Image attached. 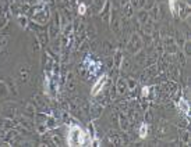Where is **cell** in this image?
Returning <instances> with one entry per match:
<instances>
[{
    "mask_svg": "<svg viewBox=\"0 0 191 147\" xmlns=\"http://www.w3.org/2000/svg\"><path fill=\"white\" fill-rule=\"evenodd\" d=\"M67 142H68V146H89L91 144V139L88 138V135H85L75 125L71 126L70 133L67 136Z\"/></svg>",
    "mask_w": 191,
    "mask_h": 147,
    "instance_id": "6da1fadb",
    "label": "cell"
},
{
    "mask_svg": "<svg viewBox=\"0 0 191 147\" xmlns=\"http://www.w3.org/2000/svg\"><path fill=\"white\" fill-rule=\"evenodd\" d=\"M105 83H106V75H103V77L101 78V79H99V81L96 82L95 85H94V87H92V92H91V93H92V96H96L98 93L101 92Z\"/></svg>",
    "mask_w": 191,
    "mask_h": 147,
    "instance_id": "7a4b0ae2",
    "label": "cell"
},
{
    "mask_svg": "<svg viewBox=\"0 0 191 147\" xmlns=\"http://www.w3.org/2000/svg\"><path fill=\"white\" fill-rule=\"evenodd\" d=\"M177 107L180 110H183L184 114H188L190 112V107H188V104H187V101L184 100V99H181V100L179 101V104H177Z\"/></svg>",
    "mask_w": 191,
    "mask_h": 147,
    "instance_id": "3957f363",
    "label": "cell"
},
{
    "mask_svg": "<svg viewBox=\"0 0 191 147\" xmlns=\"http://www.w3.org/2000/svg\"><path fill=\"white\" fill-rule=\"evenodd\" d=\"M147 135H148V126L145 124H142L140 126V138H141V139H145Z\"/></svg>",
    "mask_w": 191,
    "mask_h": 147,
    "instance_id": "277c9868",
    "label": "cell"
},
{
    "mask_svg": "<svg viewBox=\"0 0 191 147\" xmlns=\"http://www.w3.org/2000/svg\"><path fill=\"white\" fill-rule=\"evenodd\" d=\"M176 1L177 0H169V6H170V10L173 14H176Z\"/></svg>",
    "mask_w": 191,
    "mask_h": 147,
    "instance_id": "5b68a950",
    "label": "cell"
},
{
    "mask_svg": "<svg viewBox=\"0 0 191 147\" xmlns=\"http://www.w3.org/2000/svg\"><path fill=\"white\" fill-rule=\"evenodd\" d=\"M85 10H87V6H85L84 3H81L80 6H78V11H80V14H85Z\"/></svg>",
    "mask_w": 191,
    "mask_h": 147,
    "instance_id": "8992f818",
    "label": "cell"
},
{
    "mask_svg": "<svg viewBox=\"0 0 191 147\" xmlns=\"http://www.w3.org/2000/svg\"><path fill=\"white\" fill-rule=\"evenodd\" d=\"M148 93H149V87L144 86L142 87V96H148Z\"/></svg>",
    "mask_w": 191,
    "mask_h": 147,
    "instance_id": "52a82bcc",
    "label": "cell"
}]
</instances>
